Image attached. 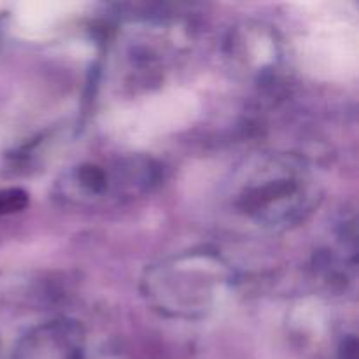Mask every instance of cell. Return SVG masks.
I'll return each instance as SVG.
<instances>
[{"label":"cell","mask_w":359,"mask_h":359,"mask_svg":"<svg viewBox=\"0 0 359 359\" xmlns=\"http://www.w3.org/2000/svg\"><path fill=\"white\" fill-rule=\"evenodd\" d=\"M230 263L209 249H191L160 259L140 283L153 311L170 319L193 321L212 314L233 284Z\"/></svg>","instance_id":"obj_2"},{"label":"cell","mask_w":359,"mask_h":359,"mask_svg":"<svg viewBox=\"0 0 359 359\" xmlns=\"http://www.w3.org/2000/svg\"><path fill=\"white\" fill-rule=\"evenodd\" d=\"M27 203L28 195L23 189H0V216L20 212Z\"/></svg>","instance_id":"obj_6"},{"label":"cell","mask_w":359,"mask_h":359,"mask_svg":"<svg viewBox=\"0 0 359 359\" xmlns=\"http://www.w3.org/2000/svg\"><path fill=\"white\" fill-rule=\"evenodd\" d=\"M224 51L235 76L259 86L277 79L284 65L279 34L262 21H244L231 28Z\"/></svg>","instance_id":"obj_4"},{"label":"cell","mask_w":359,"mask_h":359,"mask_svg":"<svg viewBox=\"0 0 359 359\" xmlns=\"http://www.w3.org/2000/svg\"><path fill=\"white\" fill-rule=\"evenodd\" d=\"M160 167L144 154L83 160L58 175L53 196L74 210H102L142 198L156 188Z\"/></svg>","instance_id":"obj_3"},{"label":"cell","mask_w":359,"mask_h":359,"mask_svg":"<svg viewBox=\"0 0 359 359\" xmlns=\"http://www.w3.org/2000/svg\"><path fill=\"white\" fill-rule=\"evenodd\" d=\"M321 200L314 170L297 154H262L233 182L231 203L244 219L263 230L280 231L307 219Z\"/></svg>","instance_id":"obj_1"},{"label":"cell","mask_w":359,"mask_h":359,"mask_svg":"<svg viewBox=\"0 0 359 359\" xmlns=\"http://www.w3.org/2000/svg\"><path fill=\"white\" fill-rule=\"evenodd\" d=\"M14 356L16 359H86V333L74 319H48L21 337Z\"/></svg>","instance_id":"obj_5"}]
</instances>
